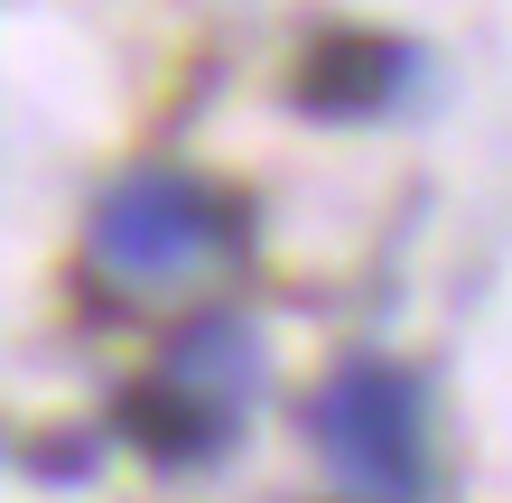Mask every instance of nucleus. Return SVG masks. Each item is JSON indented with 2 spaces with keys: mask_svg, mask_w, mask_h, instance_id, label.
I'll return each instance as SVG.
<instances>
[{
  "mask_svg": "<svg viewBox=\"0 0 512 503\" xmlns=\"http://www.w3.org/2000/svg\"><path fill=\"white\" fill-rule=\"evenodd\" d=\"M112 429H122L149 466H205L233 438V410L177 392V382H131V392L112 401Z\"/></svg>",
  "mask_w": 512,
  "mask_h": 503,
  "instance_id": "nucleus-4",
  "label": "nucleus"
},
{
  "mask_svg": "<svg viewBox=\"0 0 512 503\" xmlns=\"http://www.w3.org/2000/svg\"><path fill=\"white\" fill-rule=\"evenodd\" d=\"M308 429H317L326 466H336L354 494L410 503L419 476H429V410H419V382L401 364H345L317 392Z\"/></svg>",
  "mask_w": 512,
  "mask_h": 503,
  "instance_id": "nucleus-1",
  "label": "nucleus"
},
{
  "mask_svg": "<svg viewBox=\"0 0 512 503\" xmlns=\"http://www.w3.org/2000/svg\"><path fill=\"white\" fill-rule=\"evenodd\" d=\"M401 84H410V47H401V38L326 28V38L298 56L289 94H298V112H317V122H364V112H382Z\"/></svg>",
  "mask_w": 512,
  "mask_h": 503,
  "instance_id": "nucleus-3",
  "label": "nucleus"
},
{
  "mask_svg": "<svg viewBox=\"0 0 512 503\" xmlns=\"http://www.w3.org/2000/svg\"><path fill=\"white\" fill-rule=\"evenodd\" d=\"M233 233V205L196 177H122L94 205V261L122 280H177Z\"/></svg>",
  "mask_w": 512,
  "mask_h": 503,
  "instance_id": "nucleus-2",
  "label": "nucleus"
},
{
  "mask_svg": "<svg viewBox=\"0 0 512 503\" xmlns=\"http://www.w3.org/2000/svg\"><path fill=\"white\" fill-rule=\"evenodd\" d=\"M252 373H261L252 336L233 327V317H196V327L177 336V354H168V373H159V382H177V392H196V401L233 410V401L252 392Z\"/></svg>",
  "mask_w": 512,
  "mask_h": 503,
  "instance_id": "nucleus-5",
  "label": "nucleus"
}]
</instances>
